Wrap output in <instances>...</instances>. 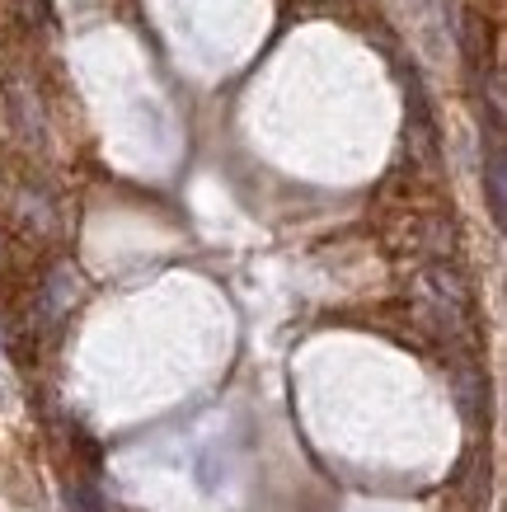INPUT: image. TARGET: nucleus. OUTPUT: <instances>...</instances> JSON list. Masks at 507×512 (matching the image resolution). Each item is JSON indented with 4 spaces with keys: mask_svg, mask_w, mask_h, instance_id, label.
Returning a JSON list of instances; mask_svg holds the SVG:
<instances>
[{
    "mask_svg": "<svg viewBox=\"0 0 507 512\" xmlns=\"http://www.w3.org/2000/svg\"><path fill=\"white\" fill-rule=\"evenodd\" d=\"M80 296V278H76V268L71 264H62L52 278H47V287H43V315H62V311H71V301Z\"/></svg>",
    "mask_w": 507,
    "mask_h": 512,
    "instance_id": "f257e3e1",
    "label": "nucleus"
}]
</instances>
